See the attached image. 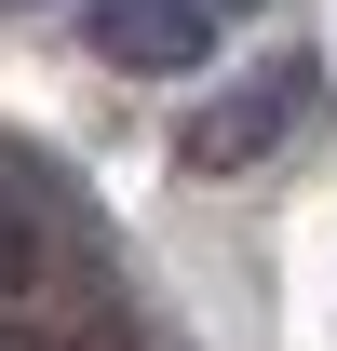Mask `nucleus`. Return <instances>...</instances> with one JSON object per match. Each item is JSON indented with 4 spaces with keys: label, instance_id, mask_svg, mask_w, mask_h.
<instances>
[{
    "label": "nucleus",
    "instance_id": "f03ea898",
    "mask_svg": "<svg viewBox=\"0 0 337 351\" xmlns=\"http://www.w3.org/2000/svg\"><path fill=\"white\" fill-rule=\"evenodd\" d=\"M95 54L135 82H189V68H216V14L203 0H95Z\"/></svg>",
    "mask_w": 337,
    "mask_h": 351
},
{
    "label": "nucleus",
    "instance_id": "7ed1b4c3",
    "mask_svg": "<svg viewBox=\"0 0 337 351\" xmlns=\"http://www.w3.org/2000/svg\"><path fill=\"white\" fill-rule=\"evenodd\" d=\"M0 351H95L68 298H0Z\"/></svg>",
    "mask_w": 337,
    "mask_h": 351
},
{
    "label": "nucleus",
    "instance_id": "f257e3e1",
    "mask_svg": "<svg viewBox=\"0 0 337 351\" xmlns=\"http://www.w3.org/2000/svg\"><path fill=\"white\" fill-rule=\"evenodd\" d=\"M297 122H310V54H270V68H229V82L189 108L175 162H189V176H256Z\"/></svg>",
    "mask_w": 337,
    "mask_h": 351
},
{
    "label": "nucleus",
    "instance_id": "20e7f679",
    "mask_svg": "<svg viewBox=\"0 0 337 351\" xmlns=\"http://www.w3.org/2000/svg\"><path fill=\"white\" fill-rule=\"evenodd\" d=\"M203 14H243V0H203Z\"/></svg>",
    "mask_w": 337,
    "mask_h": 351
}]
</instances>
